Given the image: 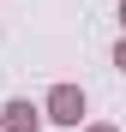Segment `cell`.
<instances>
[{
  "instance_id": "obj_1",
  "label": "cell",
  "mask_w": 126,
  "mask_h": 132,
  "mask_svg": "<svg viewBox=\"0 0 126 132\" xmlns=\"http://www.w3.org/2000/svg\"><path fill=\"white\" fill-rule=\"evenodd\" d=\"M42 114H48L54 126H78L84 120V90H78V84H54L48 102H42Z\"/></svg>"
},
{
  "instance_id": "obj_2",
  "label": "cell",
  "mask_w": 126,
  "mask_h": 132,
  "mask_svg": "<svg viewBox=\"0 0 126 132\" xmlns=\"http://www.w3.org/2000/svg\"><path fill=\"white\" fill-rule=\"evenodd\" d=\"M0 132H42V108L24 102V96L6 102V108H0Z\"/></svg>"
},
{
  "instance_id": "obj_3",
  "label": "cell",
  "mask_w": 126,
  "mask_h": 132,
  "mask_svg": "<svg viewBox=\"0 0 126 132\" xmlns=\"http://www.w3.org/2000/svg\"><path fill=\"white\" fill-rule=\"evenodd\" d=\"M114 66H120V72H126V36H120V48H114Z\"/></svg>"
},
{
  "instance_id": "obj_4",
  "label": "cell",
  "mask_w": 126,
  "mask_h": 132,
  "mask_svg": "<svg viewBox=\"0 0 126 132\" xmlns=\"http://www.w3.org/2000/svg\"><path fill=\"white\" fill-rule=\"evenodd\" d=\"M84 132H120V126H108V120H102V126H84Z\"/></svg>"
},
{
  "instance_id": "obj_5",
  "label": "cell",
  "mask_w": 126,
  "mask_h": 132,
  "mask_svg": "<svg viewBox=\"0 0 126 132\" xmlns=\"http://www.w3.org/2000/svg\"><path fill=\"white\" fill-rule=\"evenodd\" d=\"M120 24H126V0H120Z\"/></svg>"
}]
</instances>
